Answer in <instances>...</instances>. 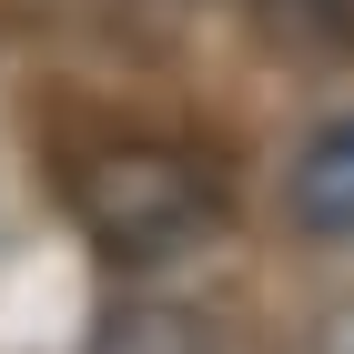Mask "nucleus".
<instances>
[{"mask_svg":"<svg viewBox=\"0 0 354 354\" xmlns=\"http://www.w3.org/2000/svg\"><path fill=\"white\" fill-rule=\"evenodd\" d=\"M61 203L71 233L102 253L111 273H183L233 233V183L213 152H192L172 132H102L61 162Z\"/></svg>","mask_w":354,"mask_h":354,"instance_id":"f257e3e1","label":"nucleus"},{"mask_svg":"<svg viewBox=\"0 0 354 354\" xmlns=\"http://www.w3.org/2000/svg\"><path fill=\"white\" fill-rule=\"evenodd\" d=\"M91 354H223V344H213V324H192L183 304H132V314L102 324Z\"/></svg>","mask_w":354,"mask_h":354,"instance_id":"20e7f679","label":"nucleus"},{"mask_svg":"<svg viewBox=\"0 0 354 354\" xmlns=\"http://www.w3.org/2000/svg\"><path fill=\"white\" fill-rule=\"evenodd\" d=\"M273 203L304 243L354 253V102L314 111L294 142H283V172H273Z\"/></svg>","mask_w":354,"mask_h":354,"instance_id":"f03ea898","label":"nucleus"},{"mask_svg":"<svg viewBox=\"0 0 354 354\" xmlns=\"http://www.w3.org/2000/svg\"><path fill=\"white\" fill-rule=\"evenodd\" d=\"M283 61H354V0H253Z\"/></svg>","mask_w":354,"mask_h":354,"instance_id":"7ed1b4c3","label":"nucleus"}]
</instances>
